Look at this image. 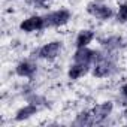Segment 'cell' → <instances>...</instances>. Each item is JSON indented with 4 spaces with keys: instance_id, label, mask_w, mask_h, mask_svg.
<instances>
[{
    "instance_id": "cell-6",
    "label": "cell",
    "mask_w": 127,
    "mask_h": 127,
    "mask_svg": "<svg viewBox=\"0 0 127 127\" xmlns=\"http://www.w3.org/2000/svg\"><path fill=\"white\" fill-rule=\"evenodd\" d=\"M112 67H114V64L106 57H103L99 61H96V67L93 70V75L97 76V78H105V76H108L112 72Z\"/></svg>"
},
{
    "instance_id": "cell-2",
    "label": "cell",
    "mask_w": 127,
    "mask_h": 127,
    "mask_svg": "<svg viewBox=\"0 0 127 127\" xmlns=\"http://www.w3.org/2000/svg\"><path fill=\"white\" fill-rule=\"evenodd\" d=\"M112 112V103L111 102H103L97 106L93 108L91 115H93V121L94 123H102L105 118L109 117V114Z\"/></svg>"
},
{
    "instance_id": "cell-7",
    "label": "cell",
    "mask_w": 127,
    "mask_h": 127,
    "mask_svg": "<svg viewBox=\"0 0 127 127\" xmlns=\"http://www.w3.org/2000/svg\"><path fill=\"white\" fill-rule=\"evenodd\" d=\"M36 72V64L30 61H21L20 64L17 66V73L20 76H33V73Z\"/></svg>"
},
{
    "instance_id": "cell-1",
    "label": "cell",
    "mask_w": 127,
    "mask_h": 127,
    "mask_svg": "<svg viewBox=\"0 0 127 127\" xmlns=\"http://www.w3.org/2000/svg\"><path fill=\"white\" fill-rule=\"evenodd\" d=\"M43 20H45V27H60L64 26L70 20V12L66 9H60L48 14L46 17H43Z\"/></svg>"
},
{
    "instance_id": "cell-3",
    "label": "cell",
    "mask_w": 127,
    "mask_h": 127,
    "mask_svg": "<svg viewBox=\"0 0 127 127\" xmlns=\"http://www.w3.org/2000/svg\"><path fill=\"white\" fill-rule=\"evenodd\" d=\"M45 27V20L42 18V17H30V18H27V20H24L23 23H21V26H20V29L23 30V32H37V30H42Z\"/></svg>"
},
{
    "instance_id": "cell-15",
    "label": "cell",
    "mask_w": 127,
    "mask_h": 127,
    "mask_svg": "<svg viewBox=\"0 0 127 127\" xmlns=\"http://www.w3.org/2000/svg\"><path fill=\"white\" fill-rule=\"evenodd\" d=\"M36 2H40V3H43V2H48V0H36Z\"/></svg>"
},
{
    "instance_id": "cell-10",
    "label": "cell",
    "mask_w": 127,
    "mask_h": 127,
    "mask_svg": "<svg viewBox=\"0 0 127 127\" xmlns=\"http://www.w3.org/2000/svg\"><path fill=\"white\" fill-rule=\"evenodd\" d=\"M93 37H94V33H93L91 30H82V32H79V34H78V37H76V46H78V48L87 46V45L93 40Z\"/></svg>"
},
{
    "instance_id": "cell-14",
    "label": "cell",
    "mask_w": 127,
    "mask_h": 127,
    "mask_svg": "<svg viewBox=\"0 0 127 127\" xmlns=\"http://www.w3.org/2000/svg\"><path fill=\"white\" fill-rule=\"evenodd\" d=\"M123 94L127 97V84H124V85H123Z\"/></svg>"
},
{
    "instance_id": "cell-9",
    "label": "cell",
    "mask_w": 127,
    "mask_h": 127,
    "mask_svg": "<svg viewBox=\"0 0 127 127\" xmlns=\"http://www.w3.org/2000/svg\"><path fill=\"white\" fill-rule=\"evenodd\" d=\"M37 112V106L36 105H27V106H24V108H21L18 112H17V120L18 121H23V120H27V118H30L32 115H34Z\"/></svg>"
},
{
    "instance_id": "cell-8",
    "label": "cell",
    "mask_w": 127,
    "mask_h": 127,
    "mask_svg": "<svg viewBox=\"0 0 127 127\" xmlns=\"http://www.w3.org/2000/svg\"><path fill=\"white\" fill-rule=\"evenodd\" d=\"M87 72H88V64L75 63V64L70 66V69H69V78H70V79H78V78L84 76Z\"/></svg>"
},
{
    "instance_id": "cell-12",
    "label": "cell",
    "mask_w": 127,
    "mask_h": 127,
    "mask_svg": "<svg viewBox=\"0 0 127 127\" xmlns=\"http://www.w3.org/2000/svg\"><path fill=\"white\" fill-rule=\"evenodd\" d=\"M103 46H106L108 49H114V48H118L121 45V37L118 36H112V37H108L105 40H102Z\"/></svg>"
},
{
    "instance_id": "cell-4",
    "label": "cell",
    "mask_w": 127,
    "mask_h": 127,
    "mask_svg": "<svg viewBox=\"0 0 127 127\" xmlns=\"http://www.w3.org/2000/svg\"><path fill=\"white\" fill-rule=\"evenodd\" d=\"M87 11L99 20H109L112 17V9L105 5H99V3H90Z\"/></svg>"
},
{
    "instance_id": "cell-13",
    "label": "cell",
    "mask_w": 127,
    "mask_h": 127,
    "mask_svg": "<svg viewBox=\"0 0 127 127\" xmlns=\"http://www.w3.org/2000/svg\"><path fill=\"white\" fill-rule=\"evenodd\" d=\"M117 20L120 23H126L127 21V5H121L117 14Z\"/></svg>"
},
{
    "instance_id": "cell-5",
    "label": "cell",
    "mask_w": 127,
    "mask_h": 127,
    "mask_svg": "<svg viewBox=\"0 0 127 127\" xmlns=\"http://www.w3.org/2000/svg\"><path fill=\"white\" fill-rule=\"evenodd\" d=\"M60 51H61V43L60 42H51V43L43 45L39 49V57H42L45 60H54Z\"/></svg>"
},
{
    "instance_id": "cell-11",
    "label": "cell",
    "mask_w": 127,
    "mask_h": 127,
    "mask_svg": "<svg viewBox=\"0 0 127 127\" xmlns=\"http://www.w3.org/2000/svg\"><path fill=\"white\" fill-rule=\"evenodd\" d=\"M75 124L76 126H90V124H94L91 112H81L78 115V118L75 120Z\"/></svg>"
}]
</instances>
